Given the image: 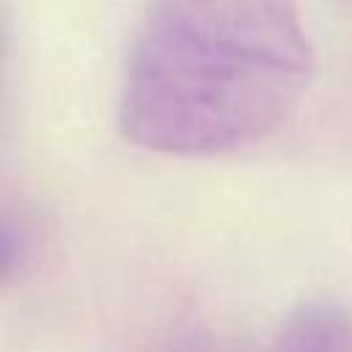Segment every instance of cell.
I'll return each mask as SVG.
<instances>
[{
	"instance_id": "cell-4",
	"label": "cell",
	"mask_w": 352,
	"mask_h": 352,
	"mask_svg": "<svg viewBox=\"0 0 352 352\" xmlns=\"http://www.w3.org/2000/svg\"><path fill=\"white\" fill-rule=\"evenodd\" d=\"M168 352H217V349L212 346V341H209V338L190 333V336L179 338V341H176V344H173Z\"/></svg>"
},
{
	"instance_id": "cell-1",
	"label": "cell",
	"mask_w": 352,
	"mask_h": 352,
	"mask_svg": "<svg viewBox=\"0 0 352 352\" xmlns=\"http://www.w3.org/2000/svg\"><path fill=\"white\" fill-rule=\"evenodd\" d=\"M311 74L294 0H154L129 52L118 121L151 151L223 154L280 126Z\"/></svg>"
},
{
	"instance_id": "cell-3",
	"label": "cell",
	"mask_w": 352,
	"mask_h": 352,
	"mask_svg": "<svg viewBox=\"0 0 352 352\" xmlns=\"http://www.w3.org/2000/svg\"><path fill=\"white\" fill-rule=\"evenodd\" d=\"M19 258V239H16V231L0 217V280L14 270Z\"/></svg>"
},
{
	"instance_id": "cell-2",
	"label": "cell",
	"mask_w": 352,
	"mask_h": 352,
	"mask_svg": "<svg viewBox=\"0 0 352 352\" xmlns=\"http://www.w3.org/2000/svg\"><path fill=\"white\" fill-rule=\"evenodd\" d=\"M272 352H352V316L333 302H305L283 322Z\"/></svg>"
}]
</instances>
